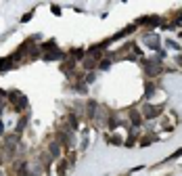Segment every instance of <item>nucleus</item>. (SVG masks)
Segmentation results:
<instances>
[{
    "label": "nucleus",
    "instance_id": "f257e3e1",
    "mask_svg": "<svg viewBox=\"0 0 182 176\" xmlns=\"http://www.w3.org/2000/svg\"><path fill=\"white\" fill-rule=\"evenodd\" d=\"M7 99H8V103L13 105V109H15L17 113H23V111H25V109L29 107L27 97H25V94H23L21 90H8Z\"/></svg>",
    "mask_w": 182,
    "mask_h": 176
},
{
    "label": "nucleus",
    "instance_id": "f03ea898",
    "mask_svg": "<svg viewBox=\"0 0 182 176\" xmlns=\"http://www.w3.org/2000/svg\"><path fill=\"white\" fill-rule=\"evenodd\" d=\"M142 63H145V69H147L149 78H155V76H159L161 71H163L161 59H149V61H142Z\"/></svg>",
    "mask_w": 182,
    "mask_h": 176
},
{
    "label": "nucleus",
    "instance_id": "7ed1b4c3",
    "mask_svg": "<svg viewBox=\"0 0 182 176\" xmlns=\"http://www.w3.org/2000/svg\"><path fill=\"white\" fill-rule=\"evenodd\" d=\"M161 111H163V105H145L142 107V118H147V120H153V118H157V115H161Z\"/></svg>",
    "mask_w": 182,
    "mask_h": 176
},
{
    "label": "nucleus",
    "instance_id": "20e7f679",
    "mask_svg": "<svg viewBox=\"0 0 182 176\" xmlns=\"http://www.w3.org/2000/svg\"><path fill=\"white\" fill-rule=\"evenodd\" d=\"M136 25H147V28H155V25H161V17L157 15H151V17H140Z\"/></svg>",
    "mask_w": 182,
    "mask_h": 176
},
{
    "label": "nucleus",
    "instance_id": "39448f33",
    "mask_svg": "<svg viewBox=\"0 0 182 176\" xmlns=\"http://www.w3.org/2000/svg\"><path fill=\"white\" fill-rule=\"evenodd\" d=\"M65 57H67V55H65L63 50L57 48V50H50V53H44L42 59H44V61H59V59H65Z\"/></svg>",
    "mask_w": 182,
    "mask_h": 176
},
{
    "label": "nucleus",
    "instance_id": "423d86ee",
    "mask_svg": "<svg viewBox=\"0 0 182 176\" xmlns=\"http://www.w3.org/2000/svg\"><path fill=\"white\" fill-rule=\"evenodd\" d=\"M15 65H17V63H15V59H13L11 55L0 59V71H8V69H13Z\"/></svg>",
    "mask_w": 182,
    "mask_h": 176
},
{
    "label": "nucleus",
    "instance_id": "0eeeda50",
    "mask_svg": "<svg viewBox=\"0 0 182 176\" xmlns=\"http://www.w3.org/2000/svg\"><path fill=\"white\" fill-rule=\"evenodd\" d=\"M134 29H136V23H134V25H128V28H124L121 32H117V34L111 38V42H115V40H121V38H126L128 34H132Z\"/></svg>",
    "mask_w": 182,
    "mask_h": 176
},
{
    "label": "nucleus",
    "instance_id": "6e6552de",
    "mask_svg": "<svg viewBox=\"0 0 182 176\" xmlns=\"http://www.w3.org/2000/svg\"><path fill=\"white\" fill-rule=\"evenodd\" d=\"M61 143L59 141H52V143H48V153H50V157H59L61 155Z\"/></svg>",
    "mask_w": 182,
    "mask_h": 176
},
{
    "label": "nucleus",
    "instance_id": "1a4fd4ad",
    "mask_svg": "<svg viewBox=\"0 0 182 176\" xmlns=\"http://www.w3.org/2000/svg\"><path fill=\"white\" fill-rule=\"evenodd\" d=\"M96 109H98V103L96 101H88V105H86V118H96Z\"/></svg>",
    "mask_w": 182,
    "mask_h": 176
},
{
    "label": "nucleus",
    "instance_id": "9d476101",
    "mask_svg": "<svg viewBox=\"0 0 182 176\" xmlns=\"http://www.w3.org/2000/svg\"><path fill=\"white\" fill-rule=\"evenodd\" d=\"M65 120H67V126H69L71 130H77V128H80V120H77L76 113H67V118H65Z\"/></svg>",
    "mask_w": 182,
    "mask_h": 176
},
{
    "label": "nucleus",
    "instance_id": "9b49d317",
    "mask_svg": "<svg viewBox=\"0 0 182 176\" xmlns=\"http://www.w3.org/2000/svg\"><path fill=\"white\" fill-rule=\"evenodd\" d=\"M82 65H84V69H94V67H98V59H94V57H86L84 61H82Z\"/></svg>",
    "mask_w": 182,
    "mask_h": 176
},
{
    "label": "nucleus",
    "instance_id": "f8f14e48",
    "mask_svg": "<svg viewBox=\"0 0 182 176\" xmlns=\"http://www.w3.org/2000/svg\"><path fill=\"white\" fill-rule=\"evenodd\" d=\"M59 48V46H57V40H52V38H50L48 42H44L42 46H40V50H42V53H50V50H57Z\"/></svg>",
    "mask_w": 182,
    "mask_h": 176
},
{
    "label": "nucleus",
    "instance_id": "ddd939ff",
    "mask_svg": "<svg viewBox=\"0 0 182 176\" xmlns=\"http://www.w3.org/2000/svg\"><path fill=\"white\" fill-rule=\"evenodd\" d=\"M147 46L151 50H161V44H159V40H157L155 36H151V38L147 36Z\"/></svg>",
    "mask_w": 182,
    "mask_h": 176
},
{
    "label": "nucleus",
    "instance_id": "4468645a",
    "mask_svg": "<svg viewBox=\"0 0 182 176\" xmlns=\"http://www.w3.org/2000/svg\"><path fill=\"white\" fill-rule=\"evenodd\" d=\"M67 168H69V162H67V159H59V168H57V176H65Z\"/></svg>",
    "mask_w": 182,
    "mask_h": 176
},
{
    "label": "nucleus",
    "instance_id": "2eb2a0df",
    "mask_svg": "<svg viewBox=\"0 0 182 176\" xmlns=\"http://www.w3.org/2000/svg\"><path fill=\"white\" fill-rule=\"evenodd\" d=\"M130 122H132V126H140V124H142V113L130 111Z\"/></svg>",
    "mask_w": 182,
    "mask_h": 176
},
{
    "label": "nucleus",
    "instance_id": "dca6fc26",
    "mask_svg": "<svg viewBox=\"0 0 182 176\" xmlns=\"http://www.w3.org/2000/svg\"><path fill=\"white\" fill-rule=\"evenodd\" d=\"M155 141H157V136H142L140 138V147H147V145H151Z\"/></svg>",
    "mask_w": 182,
    "mask_h": 176
},
{
    "label": "nucleus",
    "instance_id": "f3484780",
    "mask_svg": "<svg viewBox=\"0 0 182 176\" xmlns=\"http://www.w3.org/2000/svg\"><path fill=\"white\" fill-rule=\"evenodd\" d=\"M136 141H138V134H132V132H130V136L126 138V143H124V145H126V147H132V145H136Z\"/></svg>",
    "mask_w": 182,
    "mask_h": 176
},
{
    "label": "nucleus",
    "instance_id": "a211bd4d",
    "mask_svg": "<svg viewBox=\"0 0 182 176\" xmlns=\"http://www.w3.org/2000/svg\"><path fill=\"white\" fill-rule=\"evenodd\" d=\"M34 15H36V11H34V8H32V11H27V13H25V15L21 17V23H27V21H32V19H34Z\"/></svg>",
    "mask_w": 182,
    "mask_h": 176
},
{
    "label": "nucleus",
    "instance_id": "6ab92c4d",
    "mask_svg": "<svg viewBox=\"0 0 182 176\" xmlns=\"http://www.w3.org/2000/svg\"><path fill=\"white\" fill-rule=\"evenodd\" d=\"M109 65H111V57H107L103 61H98V69H109Z\"/></svg>",
    "mask_w": 182,
    "mask_h": 176
},
{
    "label": "nucleus",
    "instance_id": "aec40b11",
    "mask_svg": "<svg viewBox=\"0 0 182 176\" xmlns=\"http://www.w3.org/2000/svg\"><path fill=\"white\" fill-rule=\"evenodd\" d=\"M50 13L55 15V17H61V15H63V11H61V7H59V4H50Z\"/></svg>",
    "mask_w": 182,
    "mask_h": 176
},
{
    "label": "nucleus",
    "instance_id": "412c9836",
    "mask_svg": "<svg viewBox=\"0 0 182 176\" xmlns=\"http://www.w3.org/2000/svg\"><path fill=\"white\" fill-rule=\"evenodd\" d=\"M180 155H182V147H180V149H176V151L170 155V157H165V162H174L176 157H180Z\"/></svg>",
    "mask_w": 182,
    "mask_h": 176
},
{
    "label": "nucleus",
    "instance_id": "4be33fe9",
    "mask_svg": "<svg viewBox=\"0 0 182 176\" xmlns=\"http://www.w3.org/2000/svg\"><path fill=\"white\" fill-rule=\"evenodd\" d=\"M155 92V86H153V82H147V88H145V97H151Z\"/></svg>",
    "mask_w": 182,
    "mask_h": 176
},
{
    "label": "nucleus",
    "instance_id": "5701e85b",
    "mask_svg": "<svg viewBox=\"0 0 182 176\" xmlns=\"http://www.w3.org/2000/svg\"><path fill=\"white\" fill-rule=\"evenodd\" d=\"M109 143H111V145H124L121 136H117V134H115V136H109Z\"/></svg>",
    "mask_w": 182,
    "mask_h": 176
},
{
    "label": "nucleus",
    "instance_id": "b1692460",
    "mask_svg": "<svg viewBox=\"0 0 182 176\" xmlns=\"http://www.w3.org/2000/svg\"><path fill=\"white\" fill-rule=\"evenodd\" d=\"M165 42H168V46H172V48H176V50L180 48V46H178V44H176V42H174V40H165Z\"/></svg>",
    "mask_w": 182,
    "mask_h": 176
},
{
    "label": "nucleus",
    "instance_id": "393cba45",
    "mask_svg": "<svg viewBox=\"0 0 182 176\" xmlns=\"http://www.w3.org/2000/svg\"><path fill=\"white\" fill-rule=\"evenodd\" d=\"M90 82H94V73H88L86 76V84H90Z\"/></svg>",
    "mask_w": 182,
    "mask_h": 176
},
{
    "label": "nucleus",
    "instance_id": "a878e982",
    "mask_svg": "<svg viewBox=\"0 0 182 176\" xmlns=\"http://www.w3.org/2000/svg\"><path fill=\"white\" fill-rule=\"evenodd\" d=\"M0 136H4V124H2V120H0Z\"/></svg>",
    "mask_w": 182,
    "mask_h": 176
},
{
    "label": "nucleus",
    "instance_id": "bb28decb",
    "mask_svg": "<svg viewBox=\"0 0 182 176\" xmlns=\"http://www.w3.org/2000/svg\"><path fill=\"white\" fill-rule=\"evenodd\" d=\"M176 63H178V65H182V55H178V57H176Z\"/></svg>",
    "mask_w": 182,
    "mask_h": 176
},
{
    "label": "nucleus",
    "instance_id": "cd10ccee",
    "mask_svg": "<svg viewBox=\"0 0 182 176\" xmlns=\"http://www.w3.org/2000/svg\"><path fill=\"white\" fill-rule=\"evenodd\" d=\"M119 2H128V0H119Z\"/></svg>",
    "mask_w": 182,
    "mask_h": 176
},
{
    "label": "nucleus",
    "instance_id": "c85d7f7f",
    "mask_svg": "<svg viewBox=\"0 0 182 176\" xmlns=\"http://www.w3.org/2000/svg\"><path fill=\"white\" fill-rule=\"evenodd\" d=\"M0 176H4V174H2V172H0Z\"/></svg>",
    "mask_w": 182,
    "mask_h": 176
}]
</instances>
